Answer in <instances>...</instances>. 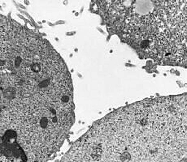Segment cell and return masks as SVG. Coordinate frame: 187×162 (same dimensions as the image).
Listing matches in <instances>:
<instances>
[{"label": "cell", "mask_w": 187, "mask_h": 162, "mask_svg": "<svg viewBox=\"0 0 187 162\" xmlns=\"http://www.w3.org/2000/svg\"><path fill=\"white\" fill-rule=\"evenodd\" d=\"M163 162H173V161H172V160H165V161H163Z\"/></svg>", "instance_id": "7a4b0ae2"}, {"label": "cell", "mask_w": 187, "mask_h": 162, "mask_svg": "<svg viewBox=\"0 0 187 162\" xmlns=\"http://www.w3.org/2000/svg\"><path fill=\"white\" fill-rule=\"evenodd\" d=\"M1 151L39 162L58 150L74 117L64 60L47 40L1 16Z\"/></svg>", "instance_id": "6da1fadb"}]
</instances>
